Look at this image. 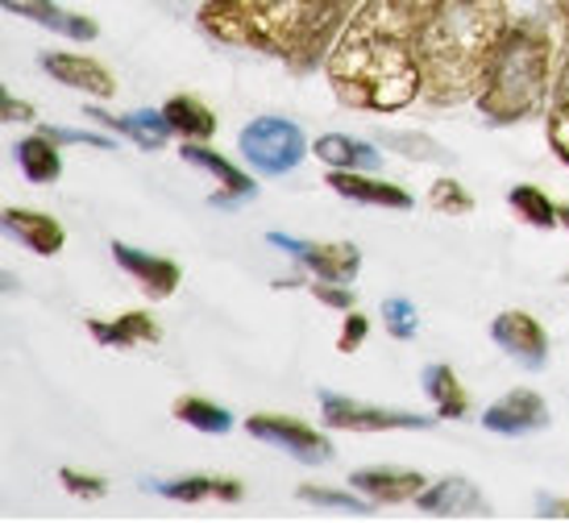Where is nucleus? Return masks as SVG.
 Instances as JSON below:
<instances>
[{
	"label": "nucleus",
	"mask_w": 569,
	"mask_h": 523,
	"mask_svg": "<svg viewBox=\"0 0 569 523\" xmlns=\"http://www.w3.org/2000/svg\"><path fill=\"white\" fill-rule=\"evenodd\" d=\"M362 0H303V17L300 30H296V42L287 50L283 63L296 71V76H308L325 67L332 42L341 38V30L349 26V17L358 13Z\"/></svg>",
	"instance_id": "423d86ee"
},
{
	"label": "nucleus",
	"mask_w": 569,
	"mask_h": 523,
	"mask_svg": "<svg viewBox=\"0 0 569 523\" xmlns=\"http://www.w3.org/2000/svg\"><path fill=\"white\" fill-rule=\"evenodd\" d=\"M540 17L549 21V30L561 42V54L569 59V0H540Z\"/></svg>",
	"instance_id": "f704fd0d"
},
{
	"label": "nucleus",
	"mask_w": 569,
	"mask_h": 523,
	"mask_svg": "<svg viewBox=\"0 0 569 523\" xmlns=\"http://www.w3.org/2000/svg\"><path fill=\"white\" fill-rule=\"evenodd\" d=\"M83 117H88V121H96V125L112 129V133H121V138H129V142H138L142 150H162V145H167V138H171V125H167L162 109H138V112L109 117L104 109L88 104V109H83Z\"/></svg>",
	"instance_id": "6ab92c4d"
},
{
	"label": "nucleus",
	"mask_w": 569,
	"mask_h": 523,
	"mask_svg": "<svg viewBox=\"0 0 569 523\" xmlns=\"http://www.w3.org/2000/svg\"><path fill=\"white\" fill-rule=\"evenodd\" d=\"M312 295H317L325 308H337V312H353V291H349V283H325V279H317Z\"/></svg>",
	"instance_id": "e433bc0d"
},
{
	"label": "nucleus",
	"mask_w": 569,
	"mask_h": 523,
	"mask_svg": "<svg viewBox=\"0 0 569 523\" xmlns=\"http://www.w3.org/2000/svg\"><path fill=\"white\" fill-rule=\"evenodd\" d=\"M428 204L445 212V217H466V212H475V195L461 188L458 179H437L432 191H428Z\"/></svg>",
	"instance_id": "c756f323"
},
{
	"label": "nucleus",
	"mask_w": 569,
	"mask_h": 523,
	"mask_svg": "<svg viewBox=\"0 0 569 523\" xmlns=\"http://www.w3.org/2000/svg\"><path fill=\"white\" fill-rule=\"evenodd\" d=\"M561 283H569V270H566V279H561Z\"/></svg>",
	"instance_id": "a19ab883"
},
{
	"label": "nucleus",
	"mask_w": 569,
	"mask_h": 523,
	"mask_svg": "<svg viewBox=\"0 0 569 523\" xmlns=\"http://www.w3.org/2000/svg\"><path fill=\"white\" fill-rule=\"evenodd\" d=\"M4 233L38 258H54L67 245L63 224L47 212H33V208H4Z\"/></svg>",
	"instance_id": "a211bd4d"
},
{
	"label": "nucleus",
	"mask_w": 569,
	"mask_h": 523,
	"mask_svg": "<svg viewBox=\"0 0 569 523\" xmlns=\"http://www.w3.org/2000/svg\"><path fill=\"white\" fill-rule=\"evenodd\" d=\"M88 333L96 345L109 349H133V345H154L159 341V324L150 312H121L117 320H88Z\"/></svg>",
	"instance_id": "4be33fe9"
},
{
	"label": "nucleus",
	"mask_w": 569,
	"mask_h": 523,
	"mask_svg": "<svg viewBox=\"0 0 569 523\" xmlns=\"http://www.w3.org/2000/svg\"><path fill=\"white\" fill-rule=\"evenodd\" d=\"M4 9L17 17H26V21H38V26H47L50 33L71 38V42H96V38H100V26H96L92 17L67 13L54 0H4Z\"/></svg>",
	"instance_id": "aec40b11"
},
{
	"label": "nucleus",
	"mask_w": 569,
	"mask_h": 523,
	"mask_svg": "<svg viewBox=\"0 0 569 523\" xmlns=\"http://www.w3.org/2000/svg\"><path fill=\"white\" fill-rule=\"evenodd\" d=\"M112 262L126 270L150 300H171L174 291H179V279H183L179 262H171V258L162 254H146V250L126 245V241H112Z\"/></svg>",
	"instance_id": "ddd939ff"
},
{
	"label": "nucleus",
	"mask_w": 569,
	"mask_h": 523,
	"mask_svg": "<svg viewBox=\"0 0 569 523\" xmlns=\"http://www.w3.org/2000/svg\"><path fill=\"white\" fill-rule=\"evenodd\" d=\"M370 336V320L362 312H346V324H341V336H337V349L341 353H353Z\"/></svg>",
	"instance_id": "c9c22d12"
},
{
	"label": "nucleus",
	"mask_w": 569,
	"mask_h": 523,
	"mask_svg": "<svg viewBox=\"0 0 569 523\" xmlns=\"http://www.w3.org/2000/svg\"><path fill=\"white\" fill-rule=\"evenodd\" d=\"M0 109H4V121H33V104H26V100H17L13 92L0 95Z\"/></svg>",
	"instance_id": "4c0bfd02"
},
{
	"label": "nucleus",
	"mask_w": 569,
	"mask_h": 523,
	"mask_svg": "<svg viewBox=\"0 0 569 523\" xmlns=\"http://www.w3.org/2000/svg\"><path fill=\"white\" fill-rule=\"evenodd\" d=\"M545 138L553 145V154L569 167V59L561 63V76L549 95V112H545Z\"/></svg>",
	"instance_id": "cd10ccee"
},
{
	"label": "nucleus",
	"mask_w": 569,
	"mask_h": 523,
	"mask_svg": "<svg viewBox=\"0 0 569 523\" xmlns=\"http://www.w3.org/2000/svg\"><path fill=\"white\" fill-rule=\"evenodd\" d=\"M420 515L428 520H470V515H490V503L482 499L475 482H466V477H441V482H432L425 491L411 499Z\"/></svg>",
	"instance_id": "4468645a"
},
{
	"label": "nucleus",
	"mask_w": 569,
	"mask_h": 523,
	"mask_svg": "<svg viewBox=\"0 0 569 523\" xmlns=\"http://www.w3.org/2000/svg\"><path fill=\"white\" fill-rule=\"evenodd\" d=\"M179 159L191 162V167H200V171L217 183V191L208 195V204L212 208H238V204H246V200L258 195V183H253L250 174L238 171V162H229L224 154H217L212 145H204V142L179 145Z\"/></svg>",
	"instance_id": "9d476101"
},
{
	"label": "nucleus",
	"mask_w": 569,
	"mask_h": 523,
	"mask_svg": "<svg viewBox=\"0 0 569 523\" xmlns=\"http://www.w3.org/2000/svg\"><path fill=\"white\" fill-rule=\"evenodd\" d=\"M162 117H167L171 133H179L183 142H208V138L217 133V117H212V109H208L204 100H196V95H171V100L162 104Z\"/></svg>",
	"instance_id": "393cba45"
},
{
	"label": "nucleus",
	"mask_w": 569,
	"mask_h": 523,
	"mask_svg": "<svg viewBox=\"0 0 569 523\" xmlns=\"http://www.w3.org/2000/svg\"><path fill=\"white\" fill-rule=\"evenodd\" d=\"M490 341L503 349L507 358H516L523 370H545L549 362V333L528 312H499L490 320Z\"/></svg>",
	"instance_id": "f8f14e48"
},
{
	"label": "nucleus",
	"mask_w": 569,
	"mask_h": 523,
	"mask_svg": "<svg viewBox=\"0 0 569 523\" xmlns=\"http://www.w3.org/2000/svg\"><path fill=\"white\" fill-rule=\"evenodd\" d=\"M507 204H511V212H516L523 224H532V229H557V224H561V204H553V200L540 188H532V183L511 188Z\"/></svg>",
	"instance_id": "c85d7f7f"
},
{
	"label": "nucleus",
	"mask_w": 569,
	"mask_h": 523,
	"mask_svg": "<svg viewBox=\"0 0 569 523\" xmlns=\"http://www.w3.org/2000/svg\"><path fill=\"white\" fill-rule=\"evenodd\" d=\"M42 71H47L54 83H63L71 92H88L96 100H109L117 92V80H112L109 67H100L88 54H76V50H47L42 54Z\"/></svg>",
	"instance_id": "2eb2a0df"
},
{
	"label": "nucleus",
	"mask_w": 569,
	"mask_h": 523,
	"mask_svg": "<svg viewBox=\"0 0 569 523\" xmlns=\"http://www.w3.org/2000/svg\"><path fill=\"white\" fill-rule=\"evenodd\" d=\"M420 379H425V395L432 399V408H437L441 420H461V415L470 412V395H466L461 379L453 374V365H425Z\"/></svg>",
	"instance_id": "a878e982"
},
{
	"label": "nucleus",
	"mask_w": 569,
	"mask_h": 523,
	"mask_svg": "<svg viewBox=\"0 0 569 523\" xmlns=\"http://www.w3.org/2000/svg\"><path fill=\"white\" fill-rule=\"evenodd\" d=\"M540 515H545V520H569V499H545V503H540Z\"/></svg>",
	"instance_id": "58836bf2"
},
{
	"label": "nucleus",
	"mask_w": 569,
	"mask_h": 523,
	"mask_svg": "<svg viewBox=\"0 0 569 523\" xmlns=\"http://www.w3.org/2000/svg\"><path fill=\"white\" fill-rule=\"evenodd\" d=\"M549 403L537 391H507L503 399H495L487 412H482V429L495 432V436H532V432L549 429Z\"/></svg>",
	"instance_id": "9b49d317"
},
{
	"label": "nucleus",
	"mask_w": 569,
	"mask_h": 523,
	"mask_svg": "<svg viewBox=\"0 0 569 523\" xmlns=\"http://www.w3.org/2000/svg\"><path fill=\"white\" fill-rule=\"evenodd\" d=\"M312 154H317L329 171H379L382 154L370 142L353 138V133H325L312 142Z\"/></svg>",
	"instance_id": "412c9836"
},
{
	"label": "nucleus",
	"mask_w": 569,
	"mask_h": 523,
	"mask_svg": "<svg viewBox=\"0 0 569 523\" xmlns=\"http://www.w3.org/2000/svg\"><path fill=\"white\" fill-rule=\"evenodd\" d=\"M303 503H317V507H337L349 515H370V499L366 494H346V491H325V486H300Z\"/></svg>",
	"instance_id": "2f4dec72"
},
{
	"label": "nucleus",
	"mask_w": 569,
	"mask_h": 523,
	"mask_svg": "<svg viewBox=\"0 0 569 523\" xmlns=\"http://www.w3.org/2000/svg\"><path fill=\"white\" fill-rule=\"evenodd\" d=\"M13 159L30 183H54V179L63 174L59 145H54V138H50L47 129H42V133H30V138H21V142L13 145Z\"/></svg>",
	"instance_id": "b1692460"
},
{
	"label": "nucleus",
	"mask_w": 569,
	"mask_h": 523,
	"mask_svg": "<svg viewBox=\"0 0 569 523\" xmlns=\"http://www.w3.org/2000/svg\"><path fill=\"white\" fill-rule=\"evenodd\" d=\"M349 486L366 494L370 503H408L428 486V477L420 470H403V465H366L349 474Z\"/></svg>",
	"instance_id": "f3484780"
},
{
	"label": "nucleus",
	"mask_w": 569,
	"mask_h": 523,
	"mask_svg": "<svg viewBox=\"0 0 569 523\" xmlns=\"http://www.w3.org/2000/svg\"><path fill=\"white\" fill-rule=\"evenodd\" d=\"M154 491L162 499H174V503H204V499H221V503H238L246 486L238 477H217V474H191L179 477V482H159Z\"/></svg>",
	"instance_id": "5701e85b"
},
{
	"label": "nucleus",
	"mask_w": 569,
	"mask_h": 523,
	"mask_svg": "<svg viewBox=\"0 0 569 523\" xmlns=\"http://www.w3.org/2000/svg\"><path fill=\"white\" fill-rule=\"evenodd\" d=\"M174 420L196 432H204V436H224V432L233 429V412H224L221 403H212L204 395L174 399Z\"/></svg>",
	"instance_id": "bb28decb"
},
{
	"label": "nucleus",
	"mask_w": 569,
	"mask_h": 523,
	"mask_svg": "<svg viewBox=\"0 0 569 523\" xmlns=\"http://www.w3.org/2000/svg\"><path fill=\"white\" fill-rule=\"evenodd\" d=\"M561 63L566 54L545 17H511L487 83L475 100L478 112L490 125H516V121L537 117L553 95Z\"/></svg>",
	"instance_id": "7ed1b4c3"
},
{
	"label": "nucleus",
	"mask_w": 569,
	"mask_h": 523,
	"mask_svg": "<svg viewBox=\"0 0 569 523\" xmlns=\"http://www.w3.org/2000/svg\"><path fill=\"white\" fill-rule=\"evenodd\" d=\"M300 17L303 0H204L196 13V26L221 47L287 59L296 30H300Z\"/></svg>",
	"instance_id": "20e7f679"
},
{
	"label": "nucleus",
	"mask_w": 569,
	"mask_h": 523,
	"mask_svg": "<svg viewBox=\"0 0 569 523\" xmlns=\"http://www.w3.org/2000/svg\"><path fill=\"white\" fill-rule=\"evenodd\" d=\"M507 26V0H432L420 26V100L432 109L478 100Z\"/></svg>",
	"instance_id": "f03ea898"
},
{
	"label": "nucleus",
	"mask_w": 569,
	"mask_h": 523,
	"mask_svg": "<svg viewBox=\"0 0 569 523\" xmlns=\"http://www.w3.org/2000/svg\"><path fill=\"white\" fill-rule=\"evenodd\" d=\"M267 245L303 262V270H312L325 283H353L362 270V250L349 241H296L291 233L274 229V233H267Z\"/></svg>",
	"instance_id": "6e6552de"
},
{
	"label": "nucleus",
	"mask_w": 569,
	"mask_h": 523,
	"mask_svg": "<svg viewBox=\"0 0 569 523\" xmlns=\"http://www.w3.org/2000/svg\"><path fill=\"white\" fill-rule=\"evenodd\" d=\"M379 142H391L403 154V159H416V162H453V154H445L441 145L425 138V133H382Z\"/></svg>",
	"instance_id": "7c9ffc66"
},
{
	"label": "nucleus",
	"mask_w": 569,
	"mask_h": 523,
	"mask_svg": "<svg viewBox=\"0 0 569 523\" xmlns=\"http://www.w3.org/2000/svg\"><path fill=\"white\" fill-rule=\"evenodd\" d=\"M432 0H362L325 59L329 88L358 112H403L425 95L420 26Z\"/></svg>",
	"instance_id": "f257e3e1"
},
{
	"label": "nucleus",
	"mask_w": 569,
	"mask_h": 523,
	"mask_svg": "<svg viewBox=\"0 0 569 523\" xmlns=\"http://www.w3.org/2000/svg\"><path fill=\"white\" fill-rule=\"evenodd\" d=\"M246 432H250L253 441L274 444L279 453L303 461V465H325V461L332 457L329 436H325L320 429H312V424H303V420H291V415L258 412L246 420Z\"/></svg>",
	"instance_id": "1a4fd4ad"
},
{
	"label": "nucleus",
	"mask_w": 569,
	"mask_h": 523,
	"mask_svg": "<svg viewBox=\"0 0 569 523\" xmlns=\"http://www.w3.org/2000/svg\"><path fill=\"white\" fill-rule=\"evenodd\" d=\"M561 224L569 229V204H561Z\"/></svg>",
	"instance_id": "ea45409f"
},
{
	"label": "nucleus",
	"mask_w": 569,
	"mask_h": 523,
	"mask_svg": "<svg viewBox=\"0 0 569 523\" xmlns=\"http://www.w3.org/2000/svg\"><path fill=\"white\" fill-rule=\"evenodd\" d=\"M238 145L241 159L250 162L258 174H267V179L291 174L312 150V142L303 138V129L291 117H253L250 125L241 129Z\"/></svg>",
	"instance_id": "39448f33"
},
{
	"label": "nucleus",
	"mask_w": 569,
	"mask_h": 523,
	"mask_svg": "<svg viewBox=\"0 0 569 523\" xmlns=\"http://www.w3.org/2000/svg\"><path fill=\"white\" fill-rule=\"evenodd\" d=\"M320 415H325V424L337 432H399V429L425 432V429H432L428 415L399 412V408H379V403L332 395V391H320Z\"/></svg>",
	"instance_id": "0eeeda50"
},
{
	"label": "nucleus",
	"mask_w": 569,
	"mask_h": 523,
	"mask_svg": "<svg viewBox=\"0 0 569 523\" xmlns=\"http://www.w3.org/2000/svg\"><path fill=\"white\" fill-rule=\"evenodd\" d=\"M341 200H353V204H375V208H391V212H411L416 208V195L399 183H387V179H370V171H329L325 174Z\"/></svg>",
	"instance_id": "dca6fc26"
},
{
	"label": "nucleus",
	"mask_w": 569,
	"mask_h": 523,
	"mask_svg": "<svg viewBox=\"0 0 569 523\" xmlns=\"http://www.w3.org/2000/svg\"><path fill=\"white\" fill-rule=\"evenodd\" d=\"M59 477H63L67 491L80 494V499H104V494H109V482L100 474H88V470H71V465H67V470H59Z\"/></svg>",
	"instance_id": "72a5a7b5"
},
{
	"label": "nucleus",
	"mask_w": 569,
	"mask_h": 523,
	"mask_svg": "<svg viewBox=\"0 0 569 523\" xmlns=\"http://www.w3.org/2000/svg\"><path fill=\"white\" fill-rule=\"evenodd\" d=\"M382 324H387V333L396 336V341H411V336L420 333V316H416V303L411 300H382Z\"/></svg>",
	"instance_id": "473e14b6"
}]
</instances>
